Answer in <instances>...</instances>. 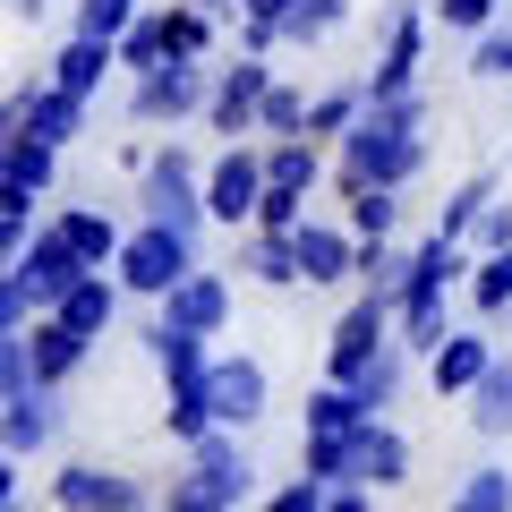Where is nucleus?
Segmentation results:
<instances>
[{
    "mask_svg": "<svg viewBox=\"0 0 512 512\" xmlns=\"http://www.w3.org/2000/svg\"><path fill=\"white\" fill-rule=\"evenodd\" d=\"M419 163H427V103L393 94V103H367V120L342 137L333 180H342V197H359V188H402Z\"/></svg>",
    "mask_w": 512,
    "mask_h": 512,
    "instance_id": "nucleus-1",
    "label": "nucleus"
},
{
    "mask_svg": "<svg viewBox=\"0 0 512 512\" xmlns=\"http://www.w3.org/2000/svg\"><path fill=\"white\" fill-rule=\"evenodd\" d=\"M86 274H94V265H86V256H77L60 231H35V248L9 256V291H0V316H9V333H18L26 316H52Z\"/></svg>",
    "mask_w": 512,
    "mask_h": 512,
    "instance_id": "nucleus-2",
    "label": "nucleus"
},
{
    "mask_svg": "<svg viewBox=\"0 0 512 512\" xmlns=\"http://www.w3.org/2000/svg\"><path fill=\"white\" fill-rule=\"evenodd\" d=\"M231 436H239V427H214L205 444H188V478L163 487V512H231L239 495L256 487L248 444H231Z\"/></svg>",
    "mask_w": 512,
    "mask_h": 512,
    "instance_id": "nucleus-3",
    "label": "nucleus"
},
{
    "mask_svg": "<svg viewBox=\"0 0 512 512\" xmlns=\"http://www.w3.org/2000/svg\"><path fill=\"white\" fill-rule=\"evenodd\" d=\"M111 274H120V291H137V299L180 291V282L197 274V231H171V222H137V231L120 239V256H111Z\"/></svg>",
    "mask_w": 512,
    "mask_h": 512,
    "instance_id": "nucleus-4",
    "label": "nucleus"
},
{
    "mask_svg": "<svg viewBox=\"0 0 512 512\" xmlns=\"http://www.w3.org/2000/svg\"><path fill=\"white\" fill-rule=\"evenodd\" d=\"M205 171L214 163H197V154L171 137V146H154V163L137 171V205H146V222H171V231H205Z\"/></svg>",
    "mask_w": 512,
    "mask_h": 512,
    "instance_id": "nucleus-5",
    "label": "nucleus"
},
{
    "mask_svg": "<svg viewBox=\"0 0 512 512\" xmlns=\"http://www.w3.org/2000/svg\"><path fill=\"white\" fill-rule=\"evenodd\" d=\"M52 504L60 512H163V495H154V478H137V470L69 461V470L52 478Z\"/></svg>",
    "mask_w": 512,
    "mask_h": 512,
    "instance_id": "nucleus-6",
    "label": "nucleus"
},
{
    "mask_svg": "<svg viewBox=\"0 0 512 512\" xmlns=\"http://www.w3.org/2000/svg\"><path fill=\"white\" fill-rule=\"evenodd\" d=\"M393 342H402V316H393V299H384V291H359V299L342 308V325H333L325 376H333V384H350L367 359H376V350H393Z\"/></svg>",
    "mask_w": 512,
    "mask_h": 512,
    "instance_id": "nucleus-7",
    "label": "nucleus"
},
{
    "mask_svg": "<svg viewBox=\"0 0 512 512\" xmlns=\"http://www.w3.org/2000/svg\"><path fill=\"white\" fill-rule=\"evenodd\" d=\"M265 146H222L214 171H205V214L231 222V231H256V214H265Z\"/></svg>",
    "mask_w": 512,
    "mask_h": 512,
    "instance_id": "nucleus-8",
    "label": "nucleus"
},
{
    "mask_svg": "<svg viewBox=\"0 0 512 512\" xmlns=\"http://www.w3.org/2000/svg\"><path fill=\"white\" fill-rule=\"evenodd\" d=\"M265 94H274V69H265L256 52H239L231 69H214L205 128H214V137H256V120H265Z\"/></svg>",
    "mask_w": 512,
    "mask_h": 512,
    "instance_id": "nucleus-9",
    "label": "nucleus"
},
{
    "mask_svg": "<svg viewBox=\"0 0 512 512\" xmlns=\"http://www.w3.org/2000/svg\"><path fill=\"white\" fill-rule=\"evenodd\" d=\"M205 103H214V69H197V60H163V69H146L128 86V111L137 120H188Z\"/></svg>",
    "mask_w": 512,
    "mask_h": 512,
    "instance_id": "nucleus-10",
    "label": "nucleus"
},
{
    "mask_svg": "<svg viewBox=\"0 0 512 512\" xmlns=\"http://www.w3.org/2000/svg\"><path fill=\"white\" fill-rule=\"evenodd\" d=\"M77 128H86V94H69V86H18V94H9V137L69 146Z\"/></svg>",
    "mask_w": 512,
    "mask_h": 512,
    "instance_id": "nucleus-11",
    "label": "nucleus"
},
{
    "mask_svg": "<svg viewBox=\"0 0 512 512\" xmlns=\"http://www.w3.org/2000/svg\"><path fill=\"white\" fill-rule=\"evenodd\" d=\"M52 393L60 384H43V376H9V461L43 453V444L60 436V402Z\"/></svg>",
    "mask_w": 512,
    "mask_h": 512,
    "instance_id": "nucleus-12",
    "label": "nucleus"
},
{
    "mask_svg": "<svg viewBox=\"0 0 512 512\" xmlns=\"http://www.w3.org/2000/svg\"><path fill=\"white\" fill-rule=\"evenodd\" d=\"M299 274L308 282H359V231L350 222H299Z\"/></svg>",
    "mask_w": 512,
    "mask_h": 512,
    "instance_id": "nucleus-13",
    "label": "nucleus"
},
{
    "mask_svg": "<svg viewBox=\"0 0 512 512\" xmlns=\"http://www.w3.org/2000/svg\"><path fill=\"white\" fill-rule=\"evenodd\" d=\"M265 367L256 359H214V427H256L265 419Z\"/></svg>",
    "mask_w": 512,
    "mask_h": 512,
    "instance_id": "nucleus-14",
    "label": "nucleus"
},
{
    "mask_svg": "<svg viewBox=\"0 0 512 512\" xmlns=\"http://www.w3.org/2000/svg\"><path fill=\"white\" fill-rule=\"evenodd\" d=\"M222 316H231V282L205 274V265L180 291H163V325H180V333H222Z\"/></svg>",
    "mask_w": 512,
    "mask_h": 512,
    "instance_id": "nucleus-15",
    "label": "nucleus"
},
{
    "mask_svg": "<svg viewBox=\"0 0 512 512\" xmlns=\"http://www.w3.org/2000/svg\"><path fill=\"white\" fill-rule=\"evenodd\" d=\"M402 478H410V444L384 419H367L359 436H350V487H402Z\"/></svg>",
    "mask_w": 512,
    "mask_h": 512,
    "instance_id": "nucleus-16",
    "label": "nucleus"
},
{
    "mask_svg": "<svg viewBox=\"0 0 512 512\" xmlns=\"http://www.w3.org/2000/svg\"><path fill=\"white\" fill-rule=\"evenodd\" d=\"M504 359L487 333H444V350H427V384L436 393H478V376Z\"/></svg>",
    "mask_w": 512,
    "mask_h": 512,
    "instance_id": "nucleus-17",
    "label": "nucleus"
},
{
    "mask_svg": "<svg viewBox=\"0 0 512 512\" xmlns=\"http://www.w3.org/2000/svg\"><path fill=\"white\" fill-rule=\"evenodd\" d=\"M231 274L265 282V291H291V282H308V274H299V239H291V231H248V239H239V256H231Z\"/></svg>",
    "mask_w": 512,
    "mask_h": 512,
    "instance_id": "nucleus-18",
    "label": "nucleus"
},
{
    "mask_svg": "<svg viewBox=\"0 0 512 512\" xmlns=\"http://www.w3.org/2000/svg\"><path fill=\"white\" fill-rule=\"evenodd\" d=\"M18 342H26V359H35V376H43V384L77 376V359H86V333H77L69 316H35V333L18 325Z\"/></svg>",
    "mask_w": 512,
    "mask_h": 512,
    "instance_id": "nucleus-19",
    "label": "nucleus"
},
{
    "mask_svg": "<svg viewBox=\"0 0 512 512\" xmlns=\"http://www.w3.org/2000/svg\"><path fill=\"white\" fill-rule=\"evenodd\" d=\"M367 94L376 103L419 94V9H393V52H384V69H367Z\"/></svg>",
    "mask_w": 512,
    "mask_h": 512,
    "instance_id": "nucleus-20",
    "label": "nucleus"
},
{
    "mask_svg": "<svg viewBox=\"0 0 512 512\" xmlns=\"http://www.w3.org/2000/svg\"><path fill=\"white\" fill-rule=\"evenodd\" d=\"M111 69H120V43H103V35H77L69 52L52 60V86H69V94H86V103H94Z\"/></svg>",
    "mask_w": 512,
    "mask_h": 512,
    "instance_id": "nucleus-21",
    "label": "nucleus"
},
{
    "mask_svg": "<svg viewBox=\"0 0 512 512\" xmlns=\"http://www.w3.org/2000/svg\"><path fill=\"white\" fill-rule=\"evenodd\" d=\"M52 154L60 146L9 137V146H0V197H9V205H35V188H52Z\"/></svg>",
    "mask_w": 512,
    "mask_h": 512,
    "instance_id": "nucleus-22",
    "label": "nucleus"
},
{
    "mask_svg": "<svg viewBox=\"0 0 512 512\" xmlns=\"http://www.w3.org/2000/svg\"><path fill=\"white\" fill-rule=\"evenodd\" d=\"M265 180L308 197V188L325 180V146H316V137H265Z\"/></svg>",
    "mask_w": 512,
    "mask_h": 512,
    "instance_id": "nucleus-23",
    "label": "nucleus"
},
{
    "mask_svg": "<svg viewBox=\"0 0 512 512\" xmlns=\"http://www.w3.org/2000/svg\"><path fill=\"white\" fill-rule=\"evenodd\" d=\"M470 427H478L487 444L512 436V359H495L487 376H478V393H470Z\"/></svg>",
    "mask_w": 512,
    "mask_h": 512,
    "instance_id": "nucleus-24",
    "label": "nucleus"
},
{
    "mask_svg": "<svg viewBox=\"0 0 512 512\" xmlns=\"http://www.w3.org/2000/svg\"><path fill=\"white\" fill-rule=\"evenodd\" d=\"M367 419H376V410H367L350 384H333V376L308 393V436H350V427H367Z\"/></svg>",
    "mask_w": 512,
    "mask_h": 512,
    "instance_id": "nucleus-25",
    "label": "nucleus"
},
{
    "mask_svg": "<svg viewBox=\"0 0 512 512\" xmlns=\"http://www.w3.org/2000/svg\"><path fill=\"white\" fill-rule=\"evenodd\" d=\"M52 231H60V239H69V248H77V256H86L94 274H103L111 256H120V239H128V231H120V222H111V214H86V205H77V214H60V222H52Z\"/></svg>",
    "mask_w": 512,
    "mask_h": 512,
    "instance_id": "nucleus-26",
    "label": "nucleus"
},
{
    "mask_svg": "<svg viewBox=\"0 0 512 512\" xmlns=\"http://www.w3.org/2000/svg\"><path fill=\"white\" fill-rule=\"evenodd\" d=\"M367 103H376V94H367V77H359V86L316 94V103H308V137H350V128L367 120Z\"/></svg>",
    "mask_w": 512,
    "mask_h": 512,
    "instance_id": "nucleus-27",
    "label": "nucleus"
},
{
    "mask_svg": "<svg viewBox=\"0 0 512 512\" xmlns=\"http://www.w3.org/2000/svg\"><path fill=\"white\" fill-rule=\"evenodd\" d=\"M111 308H120V282H103V274H86V282H77V291L60 299L52 316H69V325H77V333H86V342H94V333L111 325Z\"/></svg>",
    "mask_w": 512,
    "mask_h": 512,
    "instance_id": "nucleus-28",
    "label": "nucleus"
},
{
    "mask_svg": "<svg viewBox=\"0 0 512 512\" xmlns=\"http://www.w3.org/2000/svg\"><path fill=\"white\" fill-rule=\"evenodd\" d=\"M487 205H495V180H487V171H470V180H461L453 197H444V214H436V231H444V239H470L478 222H487Z\"/></svg>",
    "mask_w": 512,
    "mask_h": 512,
    "instance_id": "nucleus-29",
    "label": "nucleus"
},
{
    "mask_svg": "<svg viewBox=\"0 0 512 512\" xmlns=\"http://www.w3.org/2000/svg\"><path fill=\"white\" fill-rule=\"evenodd\" d=\"M470 308H478V316H504V308H512V248H487V256L470 265Z\"/></svg>",
    "mask_w": 512,
    "mask_h": 512,
    "instance_id": "nucleus-30",
    "label": "nucleus"
},
{
    "mask_svg": "<svg viewBox=\"0 0 512 512\" xmlns=\"http://www.w3.org/2000/svg\"><path fill=\"white\" fill-rule=\"evenodd\" d=\"M402 282H410V256L393 248V239H359V291L402 299Z\"/></svg>",
    "mask_w": 512,
    "mask_h": 512,
    "instance_id": "nucleus-31",
    "label": "nucleus"
},
{
    "mask_svg": "<svg viewBox=\"0 0 512 512\" xmlns=\"http://www.w3.org/2000/svg\"><path fill=\"white\" fill-rule=\"evenodd\" d=\"M350 231L359 239H393L402 231V188H359V197H350Z\"/></svg>",
    "mask_w": 512,
    "mask_h": 512,
    "instance_id": "nucleus-32",
    "label": "nucleus"
},
{
    "mask_svg": "<svg viewBox=\"0 0 512 512\" xmlns=\"http://www.w3.org/2000/svg\"><path fill=\"white\" fill-rule=\"evenodd\" d=\"M444 512H512V470H470Z\"/></svg>",
    "mask_w": 512,
    "mask_h": 512,
    "instance_id": "nucleus-33",
    "label": "nucleus"
},
{
    "mask_svg": "<svg viewBox=\"0 0 512 512\" xmlns=\"http://www.w3.org/2000/svg\"><path fill=\"white\" fill-rule=\"evenodd\" d=\"M128 26H137V0H77V35H103V43H120Z\"/></svg>",
    "mask_w": 512,
    "mask_h": 512,
    "instance_id": "nucleus-34",
    "label": "nucleus"
},
{
    "mask_svg": "<svg viewBox=\"0 0 512 512\" xmlns=\"http://www.w3.org/2000/svg\"><path fill=\"white\" fill-rule=\"evenodd\" d=\"M256 128H265V137H308V94H299V86H274Z\"/></svg>",
    "mask_w": 512,
    "mask_h": 512,
    "instance_id": "nucleus-35",
    "label": "nucleus"
},
{
    "mask_svg": "<svg viewBox=\"0 0 512 512\" xmlns=\"http://www.w3.org/2000/svg\"><path fill=\"white\" fill-rule=\"evenodd\" d=\"M325 478H316V470H299V478H282V487L274 495H265V512H325Z\"/></svg>",
    "mask_w": 512,
    "mask_h": 512,
    "instance_id": "nucleus-36",
    "label": "nucleus"
},
{
    "mask_svg": "<svg viewBox=\"0 0 512 512\" xmlns=\"http://www.w3.org/2000/svg\"><path fill=\"white\" fill-rule=\"evenodd\" d=\"M325 26H342V0H291V18H282V35H291V43H316Z\"/></svg>",
    "mask_w": 512,
    "mask_h": 512,
    "instance_id": "nucleus-37",
    "label": "nucleus"
},
{
    "mask_svg": "<svg viewBox=\"0 0 512 512\" xmlns=\"http://www.w3.org/2000/svg\"><path fill=\"white\" fill-rule=\"evenodd\" d=\"M299 205H308L299 188H265V214H256V231H299V222H308Z\"/></svg>",
    "mask_w": 512,
    "mask_h": 512,
    "instance_id": "nucleus-38",
    "label": "nucleus"
},
{
    "mask_svg": "<svg viewBox=\"0 0 512 512\" xmlns=\"http://www.w3.org/2000/svg\"><path fill=\"white\" fill-rule=\"evenodd\" d=\"M470 248L487 256V248H512V205H487V222L470 231Z\"/></svg>",
    "mask_w": 512,
    "mask_h": 512,
    "instance_id": "nucleus-39",
    "label": "nucleus"
},
{
    "mask_svg": "<svg viewBox=\"0 0 512 512\" xmlns=\"http://www.w3.org/2000/svg\"><path fill=\"white\" fill-rule=\"evenodd\" d=\"M470 77H512V35H487V43H478Z\"/></svg>",
    "mask_w": 512,
    "mask_h": 512,
    "instance_id": "nucleus-40",
    "label": "nucleus"
},
{
    "mask_svg": "<svg viewBox=\"0 0 512 512\" xmlns=\"http://www.w3.org/2000/svg\"><path fill=\"white\" fill-rule=\"evenodd\" d=\"M495 0H444V26H487Z\"/></svg>",
    "mask_w": 512,
    "mask_h": 512,
    "instance_id": "nucleus-41",
    "label": "nucleus"
},
{
    "mask_svg": "<svg viewBox=\"0 0 512 512\" xmlns=\"http://www.w3.org/2000/svg\"><path fill=\"white\" fill-rule=\"evenodd\" d=\"M325 512H376V504H367V487H333V495H325Z\"/></svg>",
    "mask_w": 512,
    "mask_h": 512,
    "instance_id": "nucleus-42",
    "label": "nucleus"
},
{
    "mask_svg": "<svg viewBox=\"0 0 512 512\" xmlns=\"http://www.w3.org/2000/svg\"><path fill=\"white\" fill-rule=\"evenodd\" d=\"M239 18H274L282 26V18H291V0H239Z\"/></svg>",
    "mask_w": 512,
    "mask_h": 512,
    "instance_id": "nucleus-43",
    "label": "nucleus"
}]
</instances>
